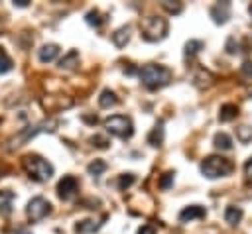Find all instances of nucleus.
<instances>
[{"label": "nucleus", "mask_w": 252, "mask_h": 234, "mask_svg": "<svg viewBox=\"0 0 252 234\" xmlns=\"http://www.w3.org/2000/svg\"><path fill=\"white\" fill-rule=\"evenodd\" d=\"M138 77H140V83L144 87H148V88H161V87H165L171 81L173 73H171V69H167L163 65L148 63V65H144L138 71Z\"/></svg>", "instance_id": "1"}, {"label": "nucleus", "mask_w": 252, "mask_h": 234, "mask_svg": "<svg viewBox=\"0 0 252 234\" xmlns=\"http://www.w3.org/2000/svg\"><path fill=\"white\" fill-rule=\"evenodd\" d=\"M22 167L28 173V177L32 181H37V183H43V181L51 179V175H53V165L47 159H43L41 155H35V153L24 155L22 157Z\"/></svg>", "instance_id": "2"}, {"label": "nucleus", "mask_w": 252, "mask_h": 234, "mask_svg": "<svg viewBox=\"0 0 252 234\" xmlns=\"http://www.w3.org/2000/svg\"><path fill=\"white\" fill-rule=\"evenodd\" d=\"M55 126H57V120H45V122H39V124H35V126H28V128L20 130L16 136H12V138L6 142V149H8V151L18 149L20 146H24L28 140L35 138L37 134H41V132H53Z\"/></svg>", "instance_id": "3"}, {"label": "nucleus", "mask_w": 252, "mask_h": 234, "mask_svg": "<svg viewBox=\"0 0 252 234\" xmlns=\"http://www.w3.org/2000/svg\"><path fill=\"white\" fill-rule=\"evenodd\" d=\"M140 31H142V37L150 43L161 41L167 35V20L161 16H148L140 22Z\"/></svg>", "instance_id": "4"}, {"label": "nucleus", "mask_w": 252, "mask_h": 234, "mask_svg": "<svg viewBox=\"0 0 252 234\" xmlns=\"http://www.w3.org/2000/svg\"><path fill=\"white\" fill-rule=\"evenodd\" d=\"M232 169H234L232 161H228L226 157H220V155H209L201 163V173L207 179H217V177L230 175Z\"/></svg>", "instance_id": "5"}, {"label": "nucleus", "mask_w": 252, "mask_h": 234, "mask_svg": "<svg viewBox=\"0 0 252 234\" xmlns=\"http://www.w3.org/2000/svg\"><path fill=\"white\" fill-rule=\"evenodd\" d=\"M104 128L108 134L120 138V140H128L132 138L134 134V124L128 116H122V114H116V116H110L104 120Z\"/></svg>", "instance_id": "6"}, {"label": "nucleus", "mask_w": 252, "mask_h": 234, "mask_svg": "<svg viewBox=\"0 0 252 234\" xmlns=\"http://www.w3.org/2000/svg\"><path fill=\"white\" fill-rule=\"evenodd\" d=\"M26 212H28V218H30V220L37 222V220L45 218V216L51 212V205H49V201L43 199V197H33V199L28 203Z\"/></svg>", "instance_id": "7"}, {"label": "nucleus", "mask_w": 252, "mask_h": 234, "mask_svg": "<svg viewBox=\"0 0 252 234\" xmlns=\"http://www.w3.org/2000/svg\"><path fill=\"white\" fill-rule=\"evenodd\" d=\"M77 191H79V181H77L73 175H65L63 179H59V183H57V195H59L63 201L73 199Z\"/></svg>", "instance_id": "8"}, {"label": "nucleus", "mask_w": 252, "mask_h": 234, "mask_svg": "<svg viewBox=\"0 0 252 234\" xmlns=\"http://www.w3.org/2000/svg\"><path fill=\"white\" fill-rule=\"evenodd\" d=\"M230 16V2H219L211 8V18L215 20V24H224Z\"/></svg>", "instance_id": "9"}, {"label": "nucleus", "mask_w": 252, "mask_h": 234, "mask_svg": "<svg viewBox=\"0 0 252 234\" xmlns=\"http://www.w3.org/2000/svg\"><path fill=\"white\" fill-rule=\"evenodd\" d=\"M207 210L199 205H191V206H185L181 212H179V220L181 222H191V220H197V218H205Z\"/></svg>", "instance_id": "10"}, {"label": "nucleus", "mask_w": 252, "mask_h": 234, "mask_svg": "<svg viewBox=\"0 0 252 234\" xmlns=\"http://www.w3.org/2000/svg\"><path fill=\"white\" fill-rule=\"evenodd\" d=\"M57 55H59V45H57V43H45V45L39 49V53H37V57H39L41 63H49V61H53Z\"/></svg>", "instance_id": "11"}, {"label": "nucleus", "mask_w": 252, "mask_h": 234, "mask_svg": "<svg viewBox=\"0 0 252 234\" xmlns=\"http://www.w3.org/2000/svg\"><path fill=\"white\" fill-rule=\"evenodd\" d=\"M130 41V26H122L112 33V43L116 47H124Z\"/></svg>", "instance_id": "12"}, {"label": "nucleus", "mask_w": 252, "mask_h": 234, "mask_svg": "<svg viewBox=\"0 0 252 234\" xmlns=\"http://www.w3.org/2000/svg\"><path fill=\"white\" fill-rule=\"evenodd\" d=\"M236 116H238V106L232 104V102L222 104L220 110H219V120H220V122H230V120H234Z\"/></svg>", "instance_id": "13"}, {"label": "nucleus", "mask_w": 252, "mask_h": 234, "mask_svg": "<svg viewBox=\"0 0 252 234\" xmlns=\"http://www.w3.org/2000/svg\"><path fill=\"white\" fill-rule=\"evenodd\" d=\"M213 75L207 71V69H199L197 73H195V77H193V83L199 87V88H207V87H211L213 85Z\"/></svg>", "instance_id": "14"}, {"label": "nucleus", "mask_w": 252, "mask_h": 234, "mask_svg": "<svg viewBox=\"0 0 252 234\" xmlns=\"http://www.w3.org/2000/svg\"><path fill=\"white\" fill-rule=\"evenodd\" d=\"M161 142H163V124L158 122V124L152 128V132L148 134V144L154 146V147H159Z\"/></svg>", "instance_id": "15"}, {"label": "nucleus", "mask_w": 252, "mask_h": 234, "mask_svg": "<svg viewBox=\"0 0 252 234\" xmlns=\"http://www.w3.org/2000/svg\"><path fill=\"white\" fill-rule=\"evenodd\" d=\"M100 226H102V222H94V220L87 218V220H81V222H77V224H75V230H77L79 234H91V232L98 230Z\"/></svg>", "instance_id": "16"}, {"label": "nucleus", "mask_w": 252, "mask_h": 234, "mask_svg": "<svg viewBox=\"0 0 252 234\" xmlns=\"http://www.w3.org/2000/svg\"><path fill=\"white\" fill-rule=\"evenodd\" d=\"M242 214H244V212H242L240 206H232V205H230V206H226V210H224V220L234 226V224H238V222L242 220Z\"/></svg>", "instance_id": "17"}, {"label": "nucleus", "mask_w": 252, "mask_h": 234, "mask_svg": "<svg viewBox=\"0 0 252 234\" xmlns=\"http://www.w3.org/2000/svg\"><path fill=\"white\" fill-rule=\"evenodd\" d=\"M215 147L217 149H222V151H228V149H232V140H230V136L228 134H224V132H219V134H215Z\"/></svg>", "instance_id": "18"}, {"label": "nucleus", "mask_w": 252, "mask_h": 234, "mask_svg": "<svg viewBox=\"0 0 252 234\" xmlns=\"http://www.w3.org/2000/svg\"><path fill=\"white\" fill-rule=\"evenodd\" d=\"M98 104H100L102 108H110V106L118 104V98H116V94H114L110 88H104V90L100 92V96H98Z\"/></svg>", "instance_id": "19"}, {"label": "nucleus", "mask_w": 252, "mask_h": 234, "mask_svg": "<svg viewBox=\"0 0 252 234\" xmlns=\"http://www.w3.org/2000/svg\"><path fill=\"white\" fill-rule=\"evenodd\" d=\"M87 171H89V175L98 177V175H102V173L106 171V163H104L102 159H94V161H91V163L87 165Z\"/></svg>", "instance_id": "20"}, {"label": "nucleus", "mask_w": 252, "mask_h": 234, "mask_svg": "<svg viewBox=\"0 0 252 234\" xmlns=\"http://www.w3.org/2000/svg\"><path fill=\"white\" fill-rule=\"evenodd\" d=\"M77 61H79V53L73 49V51H69V53L59 61V67H61V69H73V67L77 65Z\"/></svg>", "instance_id": "21"}, {"label": "nucleus", "mask_w": 252, "mask_h": 234, "mask_svg": "<svg viewBox=\"0 0 252 234\" xmlns=\"http://www.w3.org/2000/svg\"><path fill=\"white\" fill-rule=\"evenodd\" d=\"M12 67H14V63H12L10 55L6 53V49H4V47H0V75H4V73H8V71H12Z\"/></svg>", "instance_id": "22"}, {"label": "nucleus", "mask_w": 252, "mask_h": 234, "mask_svg": "<svg viewBox=\"0 0 252 234\" xmlns=\"http://www.w3.org/2000/svg\"><path fill=\"white\" fill-rule=\"evenodd\" d=\"M85 20H87V24H89V26H93V28H100V26H102V22H104L98 10H91V12H87Z\"/></svg>", "instance_id": "23"}, {"label": "nucleus", "mask_w": 252, "mask_h": 234, "mask_svg": "<svg viewBox=\"0 0 252 234\" xmlns=\"http://www.w3.org/2000/svg\"><path fill=\"white\" fill-rule=\"evenodd\" d=\"M203 49V41L201 39H191V41H187L185 43V55H195V53H199Z\"/></svg>", "instance_id": "24"}, {"label": "nucleus", "mask_w": 252, "mask_h": 234, "mask_svg": "<svg viewBox=\"0 0 252 234\" xmlns=\"http://www.w3.org/2000/svg\"><path fill=\"white\" fill-rule=\"evenodd\" d=\"M236 138L242 142V144H248L252 140V128L250 126H240L236 128Z\"/></svg>", "instance_id": "25"}, {"label": "nucleus", "mask_w": 252, "mask_h": 234, "mask_svg": "<svg viewBox=\"0 0 252 234\" xmlns=\"http://www.w3.org/2000/svg\"><path fill=\"white\" fill-rule=\"evenodd\" d=\"M161 8H163V10H167L169 14H181V10H183V4H181V2L163 0V2H161Z\"/></svg>", "instance_id": "26"}, {"label": "nucleus", "mask_w": 252, "mask_h": 234, "mask_svg": "<svg viewBox=\"0 0 252 234\" xmlns=\"http://www.w3.org/2000/svg\"><path fill=\"white\" fill-rule=\"evenodd\" d=\"M136 181V177H134V173H124V175H120L118 177V189H128L132 183Z\"/></svg>", "instance_id": "27"}, {"label": "nucleus", "mask_w": 252, "mask_h": 234, "mask_svg": "<svg viewBox=\"0 0 252 234\" xmlns=\"http://www.w3.org/2000/svg\"><path fill=\"white\" fill-rule=\"evenodd\" d=\"M173 171H165L163 175H161V179H159V189H169L171 187V183H173Z\"/></svg>", "instance_id": "28"}, {"label": "nucleus", "mask_w": 252, "mask_h": 234, "mask_svg": "<svg viewBox=\"0 0 252 234\" xmlns=\"http://www.w3.org/2000/svg\"><path fill=\"white\" fill-rule=\"evenodd\" d=\"M91 144H93L94 147H100V149H106L110 142H108L106 138H102V136H98V134H96V136H93V138H91Z\"/></svg>", "instance_id": "29"}, {"label": "nucleus", "mask_w": 252, "mask_h": 234, "mask_svg": "<svg viewBox=\"0 0 252 234\" xmlns=\"http://www.w3.org/2000/svg\"><path fill=\"white\" fill-rule=\"evenodd\" d=\"M244 181H246V185L252 187V157L244 163Z\"/></svg>", "instance_id": "30"}, {"label": "nucleus", "mask_w": 252, "mask_h": 234, "mask_svg": "<svg viewBox=\"0 0 252 234\" xmlns=\"http://www.w3.org/2000/svg\"><path fill=\"white\" fill-rule=\"evenodd\" d=\"M226 51H228V53H236V51H238V43L234 45V37H230V39L226 41Z\"/></svg>", "instance_id": "31"}, {"label": "nucleus", "mask_w": 252, "mask_h": 234, "mask_svg": "<svg viewBox=\"0 0 252 234\" xmlns=\"http://www.w3.org/2000/svg\"><path fill=\"white\" fill-rule=\"evenodd\" d=\"M138 234H156V228L146 224V226H140V228H138Z\"/></svg>", "instance_id": "32"}, {"label": "nucleus", "mask_w": 252, "mask_h": 234, "mask_svg": "<svg viewBox=\"0 0 252 234\" xmlns=\"http://www.w3.org/2000/svg\"><path fill=\"white\" fill-rule=\"evenodd\" d=\"M242 73H244V75H248V77H252V61L242 63Z\"/></svg>", "instance_id": "33"}, {"label": "nucleus", "mask_w": 252, "mask_h": 234, "mask_svg": "<svg viewBox=\"0 0 252 234\" xmlns=\"http://www.w3.org/2000/svg\"><path fill=\"white\" fill-rule=\"evenodd\" d=\"M30 4V0H14V6H20V8H26Z\"/></svg>", "instance_id": "34"}, {"label": "nucleus", "mask_w": 252, "mask_h": 234, "mask_svg": "<svg viewBox=\"0 0 252 234\" xmlns=\"http://www.w3.org/2000/svg\"><path fill=\"white\" fill-rule=\"evenodd\" d=\"M14 234H32V232H28V230H18V232H14Z\"/></svg>", "instance_id": "35"}, {"label": "nucleus", "mask_w": 252, "mask_h": 234, "mask_svg": "<svg viewBox=\"0 0 252 234\" xmlns=\"http://www.w3.org/2000/svg\"><path fill=\"white\" fill-rule=\"evenodd\" d=\"M248 10H250V16H252V4H250V8H248Z\"/></svg>", "instance_id": "36"}]
</instances>
